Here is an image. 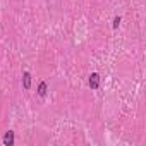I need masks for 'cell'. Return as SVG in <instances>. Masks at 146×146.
<instances>
[{"mask_svg":"<svg viewBox=\"0 0 146 146\" xmlns=\"http://www.w3.org/2000/svg\"><path fill=\"white\" fill-rule=\"evenodd\" d=\"M98 86H100V74L93 72V74L90 76V88L91 90H98Z\"/></svg>","mask_w":146,"mask_h":146,"instance_id":"obj_1","label":"cell"},{"mask_svg":"<svg viewBox=\"0 0 146 146\" xmlns=\"http://www.w3.org/2000/svg\"><path fill=\"white\" fill-rule=\"evenodd\" d=\"M23 86H24V90H29L31 88V74H29L28 70L23 74Z\"/></svg>","mask_w":146,"mask_h":146,"instance_id":"obj_2","label":"cell"},{"mask_svg":"<svg viewBox=\"0 0 146 146\" xmlns=\"http://www.w3.org/2000/svg\"><path fill=\"white\" fill-rule=\"evenodd\" d=\"M4 143L9 144V146L14 144V131H7V132H5V136H4Z\"/></svg>","mask_w":146,"mask_h":146,"instance_id":"obj_3","label":"cell"},{"mask_svg":"<svg viewBox=\"0 0 146 146\" xmlns=\"http://www.w3.org/2000/svg\"><path fill=\"white\" fill-rule=\"evenodd\" d=\"M38 95H40V96H45V95H46V83H45V81L40 83V86H38Z\"/></svg>","mask_w":146,"mask_h":146,"instance_id":"obj_4","label":"cell"},{"mask_svg":"<svg viewBox=\"0 0 146 146\" xmlns=\"http://www.w3.org/2000/svg\"><path fill=\"white\" fill-rule=\"evenodd\" d=\"M119 24H120V17L117 16V17L113 19V28H119Z\"/></svg>","mask_w":146,"mask_h":146,"instance_id":"obj_5","label":"cell"}]
</instances>
